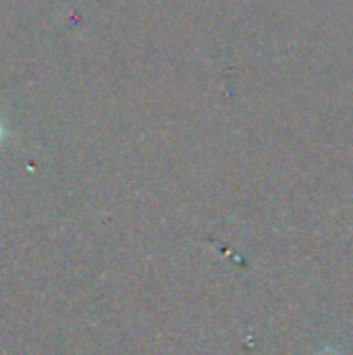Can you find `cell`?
Wrapping results in <instances>:
<instances>
[{
    "label": "cell",
    "instance_id": "cell-1",
    "mask_svg": "<svg viewBox=\"0 0 353 355\" xmlns=\"http://www.w3.org/2000/svg\"><path fill=\"white\" fill-rule=\"evenodd\" d=\"M4 137H6V129H4V125H2V121H0V144L4 141Z\"/></svg>",
    "mask_w": 353,
    "mask_h": 355
}]
</instances>
